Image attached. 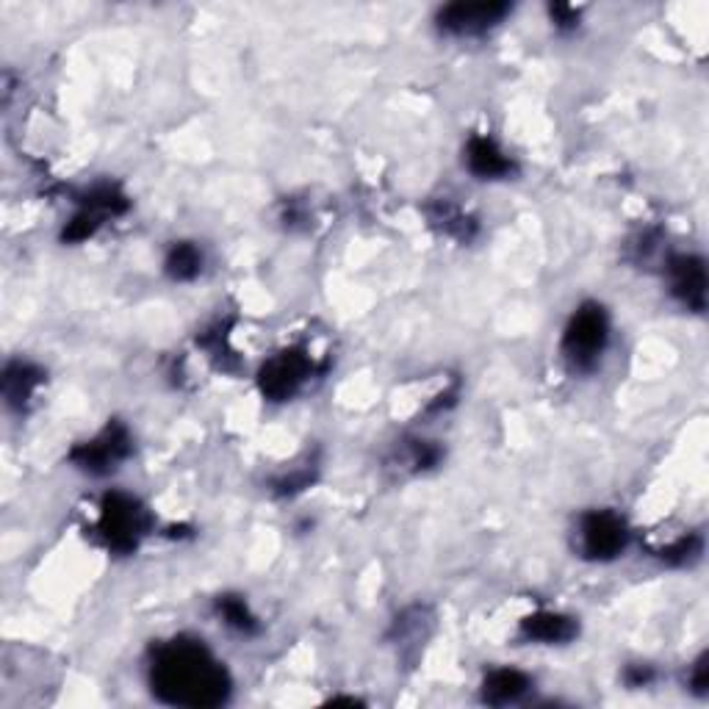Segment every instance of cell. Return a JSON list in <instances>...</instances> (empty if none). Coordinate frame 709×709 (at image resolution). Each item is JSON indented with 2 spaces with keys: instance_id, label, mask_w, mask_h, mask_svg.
Instances as JSON below:
<instances>
[{
  "instance_id": "7a4b0ae2",
  "label": "cell",
  "mask_w": 709,
  "mask_h": 709,
  "mask_svg": "<svg viewBox=\"0 0 709 709\" xmlns=\"http://www.w3.org/2000/svg\"><path fill=\"white\" fill-rule=\"evenodd\" d=\"M610 341L607 310L599 303H584L574 310L563 333V355L574 371H593Z\"/></svg>"
},
{
  "instance_id": "52a82bcc",
  "label": "cell",
  "mask_w": 709,
  "mask_h": 709,
  "mask_svg": "<svg viewBox=\"0 0 709 709\" xmlns=\"http://www.w3.org/2000/svg\"><path fill=\"white\" fill-rule=\"evenodd\" d=\"M513 12L505 0H477V3H449L438 12V28L452 36H480L496 28Z\"/></svg>"
},
{
  "instance_id": "d6986e66",
  "label": "cell",
  "mask_w": 709,
  "mask_h": 709,
  "mask_svg": "<svg viewBox=\"0 0 709 709\" xmlns=\"http://www.w3.org/2000/svg\"><path fill=\"white\" fill-rule=\"evenodd\" d=\"M690 687L698 693V696H707L709 687V674H707V654L698 657V662L693 665V676H690Z\"/></svg>"
},
{
  "instance_id": "277c9868",
  "label": "cell",
  "mask_w": 709,
  "mask_h": 709,
  "mask_svg": "<svg viewBox=\"0 0 709 709\" xmlns=\"http://www.w3.org/2000/svg\"><path fill=\"white\" fill-rule=\"evenodd\" d=\"M131 433L126 429V424L111 422L101 436L92 438L86 444H78L70 452V460L86 474H95V477H106L111 474L122 460L131 454Z\"/></svg>"
},
{
  "instance_id": "3957f363",
  "label": "cell",
  "mask_w": 709,
  "mask_h": 709,
  "mask_svg": "<svg viewBox=\"0 0 709 709\" xmlns=\"http://www.w3.org/2000/svg\"><path fill=\"white\" fill-rule=\"evenodd\" d=\"M150 530V513L144 510V505L133 496L114 494L103 496L101 505V521H97V535L103 537L111 552L117 555H131L137 552L139 541L147 535Z\"/></svg>"
},
{
  "instance_id": "9c48e42d",
  "label": "cell",
  "mask_w": 709,
  "mask_h": 709,
  "mask_svg": "<svg viewBox=\"0 0 709 709\" xmlns=\"http://www.w3.org/2000/svg\"><path fill=\"white\" fill-rule=\"evenodd\" d=\"M671 292L690 310L707 308V269L698 256H674L667 261Z\"/></svg>"
},
{
  "instance_id": "5bb4252c",
  "label": "cell",
  "mask_w": 709,
  "mask_h": 709,
  "mask_svg": "<svg viewBox=\"0 0 709 709\" xmlns=\"http://www.w3.org/2000/svg\"><path fill=\"white\" fill-rule=\"evenodd\" d=\"M164 269L173 281H194L197 274L203 272V252L197 250L191 241H178L173 245V250L167 252V261H164Z\"/></svg>"
},
{
  "instance_id": "9a60e30c",
  "label": "cell",
  "mask_w": 709,
  "mask_h": 709,
  "mask_svg": "<svg viewBox=\"0 0 709 709\" xmlns=\"http://www.w3.org/2000/svg\"><path fill=\"white\" fill-rule=\"evenodd\" d=\"M429 220L436 222L438 227H444V233H449V236H454V239L460 241H469L471 236H474V231H477L474 220H469L458 205L447 203V200L429 209Z\"/></svg>"
},
{
  "instance_id": "8fae6325",
  "label": "cell",
  "mask_w": 709,
  "mask_h": 709,
  "mask_svg": "<svg viewBox=\"0 0 709 709\" xmlns=\"http://www.w3.org/2000/svg\"><path fill=\"white\" fill-rule=\"evenodd\" d=\"M577 621L560 613H535L521 621V635L527 640H535V643H568V640L577 638Z\"/></svg>"
},
{
  "instance_id": "5b68a950",
  "label": "cell",
  "mask_w": 709,
  "mask_h": 709,
  "mask_svg": "<svg viewBox=\"0 0 709 709\" xmlns=\"http://www.w3.org/2000/svg\"><path fill=\"white\" fill-rule=\"evenodd\" d=\"M629 543V530L624 519L610 510H593L579 524V548L588 560H615Z\"/></svg>"
},
{
  "instance_id": "ffe728a7",
  "label": "cell",
  "mask_w": 709,
  "mask_h": 709,
  "mask_svg": "<svg viewBox=\"0 0 709 709\" xmlns=\"http://www.w3.org/2000/svg\"><path fill=\"white\" fill-rule=\"evenodd\" d=\"M654 680V671L651 667H640V665H633L629 671H626V682L633 687H643L649 685V682Z\"/></svg>"
},
{
  "instance_id": "ac0fdd59",
  "label": "cell",
  "mask_w": 709,
  "mask_h": 709,
  "mask_svg": "<svg viewBox=\"0 0 709 709\" xmlns=\"http://www.w3.org/2000/svg\"><path fill=\"white\" fill-rule=\"evenodd\" d=\"M548 14H552L557 28L563 31H571L579 25V9L568 7V3H555V7H548Z\"/></svg>"
},
{
  "instance_id": "4fadbf2b",
  "label": "cell",
  "mask_w": 709,
  "mask_h": 709,
  "mask_svg": "<svg viewBox=\"0 0 709 709\" xmlns=\"http://www.w3.org/2000/svg\"><path fill=\"white\" fill-rule=\"evenodd\" d=\"M39 382H43V371L36 369V366L23 364V361L9 364L7 371H3V397H7L9 407L23 411Z\"/></svg>"
},
{
  "instance_id": "8992f818",
  "label": "cell",
  "mask_w": 709,
  "mask_h": 709,
  "mask_svg": "<svg viewBox=\"0 0 709 709\" xmlns=\"http://www.w3.org/2000/svg\"><path fill=\"white\" fill-rule=\"evenodd\" d=\"M310 371H314V364H310V358L303 350H286L261 366V371H258V388H261L267 400L286 402L305 386Z\"/></svg>"
},
{
  "instance_id": "7c38bea8",
  "label": "cell",
  "mask_w": 709,
  "mask_h": 709,
  "mask_svg": "<svg viewBox=\"0 0 709 709\" xmlns=\"http://www.w3.org/2000/svg\"><path fill=\"white\" fill-rule=\"evenodd\" d=\"M527 690H530V676L516 667H496L483 682V701L491 707H505L519 701Z\"/></svg>"
},
{
  "instance_id": "6da1fadb",
  "label": "cell",
  "mask_w": 709,
  "mask_h": 709,
  "mask_svg": "<svg viewBox=\"0 0 709 709\" xmlns=\"http://www.w3.org/2000/svg\"><path fill=\"white\" fill-rule=\"evenodd\" d=\"M150 687L155 698L173 707L209 709L231 696V674L203 640L175 638L158 646L150 662Z\"/></svg>"
},
{
  "instance_id": "30bf717a",
  "label": "cell",
  "mask_w": 709,
  "mask_h": 709,
  "mask_svg": "<svg viewBox=\"0 0 709 709\" xmlns=\"http://www.w3.org/2000/svg\"><path fill=\"white\" fill-rule=\"evenodd\" d=\"M465 162H469L471 173L483 180L505 178V175H510L516 169L513 158H507L499 150V144L488 137L471 139L469 147H465Z\"/></svg>"
},
{
  "instance_id": "2e32d148",
  "label": "cell",
  "mask_w": 709,
  "mask_h": 709,
  "mask_svg": "<svg viewBox=\"0 0 709 709\" xmlns=\"http://www.w3.org/2000/svg\"><path fill=\"white\" fill-rule=\"evenodd\" d=\"M216 610H220V615L225 618V624L231 626V629H236V633L241 635L258 633V618L250 613V607H247V602L241 596H220Z\"/></svg>"
},
{
  "instance_id": "ba28073f",
  "label": "cell",
  "mask_w": 709,
  "mask_h": 709,
  "mask_svg": "<svg viewBox=\"0 0 709 709\" xmlns=\"http://www.w3.org/2000/svg\"><path fill=\"white\" fill-rule=\"evenodd\" d=\"M128 211V200L120 189L114 186H95L90 194L81 200V211L70 220V225L64 227V241H84L90 236H95L97 227L103 225V220L108 216H120Z\"/></svg>"
},
{
  "instance_id": "e0dca14e",
  "label": "cell",
  "mask_w": 709,
  "mask_h": 709,
  "mask_svg": "<svg viewBox=\"0 0 709 709\" xmlns=\"http://www.w3.org/2000/svg\"><path fill=\"white\" fill-rule=\"evenodd\" d=\"M657 555H660L665 563H671V566H685V563H693L698 555H701V537L685 535L676 543H671V546L660 548Z\"/></svg>"
}]
</instances>
